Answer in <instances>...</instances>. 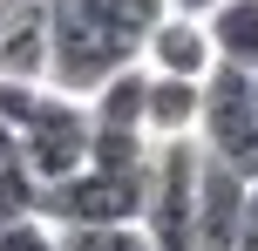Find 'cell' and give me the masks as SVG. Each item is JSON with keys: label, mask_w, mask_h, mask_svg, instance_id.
Masks as SVG:
<instances>
[{"label": "cell", "mask_w": 258, "mask_h": 251, "mask_svg": "<svg viewBox=\"0 0 258 251\" xmlns=\"http://www.w3.org/2000/svg\"><path fill=\"white\" fill-rule=\"evenodd\" d=\"M0 14H7V0H0Z\"/></svg>", "instance_id": "16"}, {"label": "cell", "mask_w": 258, "mask_h": 251, "mask_svg": "<svg viewBox=\"0 0 258 251\" xmlns=\"http://www.w3.org/2000/svg\"><path fill=\"white\" fill-rule=\"evenodd\" d=\"M61 251H156V238L143 224H82L61 231Z\"/></svg>", "instance_id": "10"}, {"label": "cell", "mask_w": 258, "mask_h": 251, "mask_svg": "<svg viewBox=\"0 0 258 251\" xmlns=\"http://www.w3.org/2000/svg\"><path fill=\"white\" fill-rule=\"evenodd\" d=\"M251 170L224 156H197V251H231L238 244V224H245V204H251Z\"/></svg>", "instance_id": "5"}, {"label": "cell", "mask_w": 258, "mask_h": 251, "mask_svg": "<svg viewBox=\"0 0 258 251\" xmlns=\"http://www.w3.org/2000/svg\"><path fill=\"white\" fill-rule=\"evenodd\" d=\"M89 143H95L89 136V102L68 95V89H48L41 109L27 116V129H21V163L48 190V184H61V177H75L89 163Z\"/></svg>", "instance_id": "4"}, {"label": "cell", "mask_w": 258, "mask_h": 251, "mask_svg": "<svg viewBox=\"0 0 258 251\" xmlns=\"http://www.w3.org/2000/svg\"><path fill=\"white\" fill-rule=\"evenodd\" d=\"M231 251H258V184H251V204H245V224H238V244Z\"/></svg>", "instance_id": "13"}, {"label": "cell", "mask_w": 258, "mask_h": 251, "mask_svg": "<svg viewBox=\"0 0 258 251\" xmlns=\"http://www.w3.org/2000/svg\"><path fill=\"white\" fill-rule=\"evenodd\" d=\"M197 143L211 156L238 163V170L258 177V89H251V68L218 61L204 75V116H197Z\"/></svg>", "instance_id": "3"}, {"label": "cell", "mask_w": 258, "mask_h": 251, "mask_svg": "<svg viewBox=\"0 0 258 251\" xmlns=\"http://www.w3.org/2000/svg\"><path fill=\"white\" fill-rule=\"evenodd\" d=\"M48 41H54L48 81H54V89H68V95H82V102H89L109 75H122V68L143 61V41L102 27L82 0H48Z\"/></svg>", "instance_id": "1"}, {"label": "cell", "mask_w": 258, "mask_h": 251, "mask_svg": "<svg viewBox=\"0 0 258 251\" xmlns=\"http://www.w3.org/2000/svg\"><path fill=\"white\" fill-rule=\"evenodd\" d=\"M54 41H48V0H7L0 14V75L14 81H48Z\"/></svg>", "instance_id": "7"}, {"label": "cell", "mask_w": 258, "mask_h": 251, "mask_svg": "<svg viewBox=\"0 0 258 251\" xmlns=\"http://www.w3.org/2000/svg\"><path fill=\"white\" fill-rule=\"evenodd\" d=\"M150 136L156 143H177V136H197V116H204V81L183 75H150Z\"/></svg>", "instance_id": "8"}, {"label": "cell", "mask_w": 258, "mask_h": 251, "mask_svg": "<svg viewBox=\"0 0 258 251\" xmlns=\"http://www.w3.org/2000/svg\"><path fill=\"white\" fill-rule=\"evenodd\" d=\"M150 211V170H102V163H82L75 177L41 190V217L61 231L82 224H143Z\"/></svg>", "instance_id": "2"}, {"label": "cell", "mask_w": 258, "mask_h": 251, "mask_svg": "<svg viewBox=\"0 0 258 251\" xmlns=\"http://www.w3.org/2000/svg\"><path fill=\"white\" fill-rule=\"evenodd\" d=\"M7 156H21V129H14V122L0 116V163H7Z\"/></svg>", "instance_id": "14"}, {"label": "cell", "mask_w": 258, "mask_h": 251, "mask_svg": "<svg viewBox=\"0 0 258 251\" xmlns=\"http://www.w3.org/2000/svg\"><path fill=\"white\" fill-rule=\"evenodd\" d=\"M0 251H61V224H48V217H7L0 224Z\"/></svg>", "instance_id": "12"}, {"label": "cell", "mask_w": 258, "mask_h": 251, "mask_svg": "<svg viewBox=\"0 0 258 251\" xmlns=\"http://www.w3.org/2000/svg\"><path fill=\"white\" fill-rule=\"evenodd\" d=\"M34 211H41V177L21 156H7L0 163V224L7 217H34Z\"/></svg>", "instance_id": "11"}, {"label": "cell", "mask_w": 258, "mask_h": 251, "mask_svg": "<svg viewBox=\"0 0 258 251\" xmlns=\"http://www.w3.org/2000/svg\"><path fill=\"white\" fill-rule=\"evenodd\" d=\"M177 14H211V7H224V0H170Z\"/></svg>", "instance_id": "15"}, {"label": "cell", "mask_w": 258, "mask_h": 251, "mask_svg": "<svg viewBox=\"0 0 258 251\" xmlns=\"http://www.w3.org/2000/svg\"><path fill=\"white\" fill-rule=\"evenodd\" d=\"M143 68H150V75H183V81H204L211 68H218V48H211L204 14H177V7H170L163 21L150 27V41H143Z\"/></svg>", "instance_id": "6"}, {"label": "cell", "mask_w": 258, "mask_h": 251, "mask_svg": "<svg viewBox=\"0 0 258 251\" xmlns=\"http://www.w3.org/2000/svg\"><path fill=\"white\" fill-rule=\"evenodd\" d=\"M211 27V48H218V61L231 68H251L258 75V0H224V7L204 14Z\"/></svg>", "instance_id": "9"}, {"label": "cell", "mask_w": 258, "mask_h": 251, "mask_svg": "<svg viewBox=\"0 0 258 251\" xmlns=\"http://www.w3.org/2000/svg\"><path fill=\"white\" fill-rule=\"evenodd\" d=\"M251 89H258V75H251Z\"/></svg>", "instance_id": "17"}]
</instances>
